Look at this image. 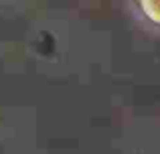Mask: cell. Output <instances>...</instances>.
Wrapping results in <instances>:
<instances>
[{"instance_id":"1","label":"cell","mask_w":160,"mask_h":154,"mask_svg":"<svg viewBox=\"0 0 160 154\" xmlns=\"http://www.w3.org/2000/svg\"><path fill=\"white\" fill-rule=\"evenodd\" d=\"M130 6L140 22L160 31V0H130Z\"/></svg>"}]
</instances>
